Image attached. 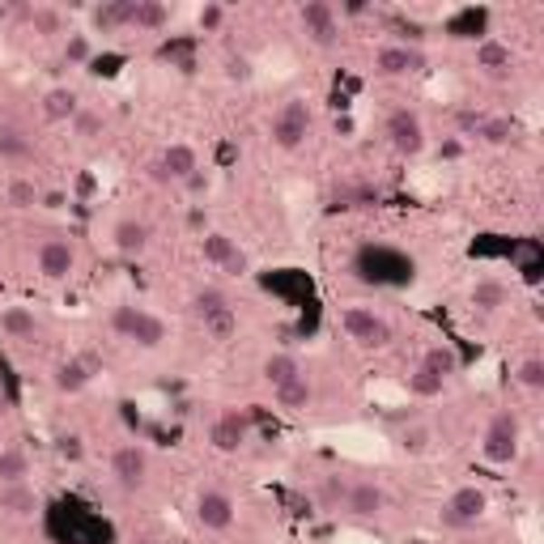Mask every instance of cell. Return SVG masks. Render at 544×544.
I'll use <instances>...</instances> for the list:
<instances>
[{
  "label": "cell",
  "instance_id": "cell-1",
  "mask_svg": "<svg viewBox=\"0 0 544 544\" xmlns=\"http://www.w3.org/2000/svg\"><path fill=\"white\" fill-rule=\"evenodd\" d=\"M307 132H310V102L307 98H290L277 115H272V145L293 154L307 145Z\"/></svg>",
  "mask_w": 544,
  "mask_h": 544
},
{
  "label": "cell",
  "instance_id": "cell-2",
  "mask_svg": "<svg viewBox=\"0 0 544 544\" xmlns=\"http://www.w3.org/2000/svg\"><path fill=\"white\" fill-rule=\"evenodd\" d=\"M485 511H489V493H485V489L460 485L447 502H443L438 519H443V528H472V523L485 519Z\"/></svg>",
  "mask_w": 544,
  "mask_h": 544
},
{
  "label": "cell",
  "instance_id": "cell-3",
  "mask_svg": "<svg viewBox=\"0 0 544 544\" xmlns=\"http://www.w3.org/2000/svg\"><path fill=\"white\" fill-rule=\"evenodd\" d=\"M340 328L362 345V349H387L391 345V323L383 315H375L370 307H349L340 315Z\"/></svg>",
  "mask_w": 544,
  "mask_h": 544
},
{
  "label": "cell",
  "instance_id": "cell-4",
  "mask_svg": "<svg viewBox=\"0 0 544 544\" xmlns=\"http://www.w3.org/2000/svg\"><path fill=\"white\" fill-rule=\"evenodd\" d=\"M481 455L489 463H511L519 455V417L515 413H498L489 421L485 443H481Z\"/></svg>",
  "mask_w": 544,
  "mask_h": 544
},
{
  "label": "cell",
  "instance_id": "cell-5",
  "mask_svg": "<svg viewBox=\"0 0 544 544\" xmlns=\"http://www.w3.org/2000/svg\"><path fill=\"white\" fill-rule=\"evenodd\" d=\"M247 438H252V417L238 413V408H225L222 417L209 425V443H213V451H222V455L243 451L247 447Z\"/></svg>",
  "mask_w": 544,
  "mask_h": 544
},
{
  "label": "cell",
  "instance_id": "cell-6",
  "mask_svg": "<svg viewBox=\"0 0 544 544\" xmlns=\"http://www.w3.org/2000/svg\"><path fill=\"white\" fill-rule=\"evenodd\" d=\"M111 476H115V485H119V489L137 493V489L145 485V476H149V455H145V447H140V443H124V447H115Z\"/></svg>",
  "mask_w": 544,
  "mask_h": 544
},
{
  "label": "cell",
  "instance_id": "cell-7",
  "mask_svg": "<svg viewBox=\"0 0 544 544\" xmlns=\"http://www.w3.org/2000/svg\"><path fill=\"white\" fill-rule=\"evenodd\" d=\"M196 519H200L205 531H230L238 519L234 498L222 493V489H200V498H196Z\"/></svg>",
  "mask_w": 544,
  "mask_h": 544
},
{
  "label": "cell",
  "instance_id": "cell-8",
  "mask_svg": "<svg viewBox=\"0 0 544 544\" xmlns=\"http://www.w3.org/2000/svg\"><path fill=\"white\" fill-rule=\"evenodd\" d=\"M387 140H391V149L396 154H421V145H425V128H421V119L408 107H396V111L387 115Z\"/></svg>",
  "mask_w": 544,
  "mask_h": 544
},
{
  "label": "cell",
  "instance_id": "cell-9",
  "mask_svg": "<svg viewBox=\"0 0 544 544\" xmlns=\"http://www.w3.org/2000/svg\"><path fill=\"white\" fill-rule=\"evenodd\" d=\"M298 17H302L307 34L320 43V47H336V39H340V26H336V9L328 5V0H307V5L298 9Z\"/></svg>",
  "mask_w": 544,
  "mask_h": 544
},
{
  "label": "cell",
  "instance_id": "cell-10",
  "mask_svg": "<svg viewBox=\"0 0 544 544\" xmlns=\"http://www.w3.org/2000/svg\"><path fill=\"white\" fill-rule=\"evenodd\" d=\"M425 69V56L417 47H405V43H391V47H378L375 52V72L378 77H408V72Z\"/></svg>",
  "mask_w": 544,
  "mask_h": 544
},
{
  "label": "cell",
  "instance_id": "cell-11",
  "mask_svg": "<svg viewBox=\"0 0 544 544\" xmlns=\"http://www.w3.org/2000/svg\"><path fill=\"white\" fill-rule=\"evenodd\" d=\"M72 264H77V252H72L69 238H47L39 247V272L47 281H64L72 272Z\"/></svg>",
  "mask_w": 544,
  "mask_h": 544
},
{
  "label": "cell",
  "instance_id": "cell-12",
  "mask_svg": "<svg viewBox=\"0 0 544 544\" xmlns=\"http://www.w3.org/2000/svg\"><path fill=\"white\" fill-rule=\"evenodd\" d=\"M383 506H387V493H383L375 481H353L349 493H345V511H349L353 519H375Z\"/></svg>",
  "mask_w": 544,
  "mask_h": 544
},
{
  "label": "cell",
  "instance_id": "cell-13",
  "mask_svg": "<svg viewBox=\"0 0 544 544\" xmlns=\"http://www.w3.org/2000/svg\"><path fill=\"white\" fill-rule=\"evenodd\" d=\"M111 243H115V252L119 255L137 260V255H145V247H149V225L137 222V217H124V222H115Z\"/></svg>",
  "mask_w": 544,
  "mask_h": 544
},
{
  "label": "cell",
  "instance_id": "cell-14",
  "mask_svg": "<svg viewBox=\"0 0 544 544\" xmlns=\"http://www.w3.org/2000/svg\"><path fill=\"white\" fill-rule=\"evenodd\" d=\"M511 64H515V56H511V47H506V43H498V39H481V43H476V69H485L489 77H506Z\"/></svg>",
  "mask_w": 544,
  "mask_h": 544
},
{
  "label": "cell",
  "instance_id": "cell-15",
  "mask_svg": "<svg viewBox=\"0 0 544 544\" xmlns=\"http://www.w3.org/2000/svg\"><path fill=\"white\" fill-rule=\"evenodd\" d=\"M0 511H9L14 519H26L39 511V493L26 485V481H17V485H0Z\"/></svg>",
  "mask_w": 544,
  "mask_h": 544
},
{
  "label": "cell",
  "instance_id": "cell-16",
  "mask_svg": "<svg viewBox=\"0 0 544 544\" xmlns=\"http://www.w3.org/2000/svg\"><path fill=\"white\" fill-rule=\"evenodd\" d=\"M77 111H81V102H77V94H72L69 85H56V90H47V94H43V119L64 124V119H72Z\"/></svg>",
  "mask_w": 544,
  "mask_h": 544
},
{
  "label": "cell",
  "instance_id": "cell-17",
  "mask_svg": "<svg viewBox=\"0 0 544 544\" xmlns=\"http://www.w3.org/2000/svg\"><path fill=\"white\" fill-rule=\"evenodd\" d=\"M157 162H162V167L170 170V179H175V183L192 179L196 170H200V162H196V149H192V145H167Z\"/></svg>",
  "mask_w": 544,
  "mask_h": 544
},
{
  "label": "cell",
  "instance_id": "cell-18",
  "mask_svg": "<svg viewBox=\"0 0 544 544\" xmlns=\"http://www.w3.org/2000/svg\"><path fill=\"white\" fill-rule=\"evenodd\" d=\"M94 378V362L90 358H69V362H60L56 366V391H81L85 383Z\"/></svg>",
  "mask_w": 544,
  "mask_h": 544
},
{
  "label": "cell",
  "instance_id": "cell-19",
  "mask_svg": "<svg viewBox=\"0 0 544 544\" xmlns=\"http://www.w3.org/2000/svg\"><path fill=\"white\" fill-rule=\"evenodd\" d=\"M272 396H277V408H285V413H302V408L310 405V396H315V391H310L307 375H298V378H290V383H281Z\"/></svg>",
  "mask_w": 544,
  "mask_h": 544
},
{
  "label": "cell",
  "instance_id": "cell-20",
  "mask_svg": "<svg viewBox=\"0 0 544 544\" xmlns=\"http://www.w3.org/2000/svg\"><path fill=\"white\" fill-rule=\"evenodd\" d=\"M170 22V9L162 5V0H132V22L128 26H137V30H162Z\"/></svg>",
  "mask_w": 544,
  "mask_h": 544
},
{
  "label": "cell",
  "instance_id": "cell-21",
  "mask_svg": "<svg viewBox=\"0 0 544 544\" xmlns=\"http://www.w3.org/2000/svg\"><path fill=\"white\" fill-rule=\"evenodd\" d=\"M234 252H238V243L230 234H222V230H209V234L200 238V255H205V264H213V268H225Z\"/></svg>",
  "mask_w": 544,
  "mask_h": 544
},
{
  "label": "cell",
  "instance_id": "cell-22",
  "mask_svg": "<svg viewBox=\"0 0 544 544\" xmlns=\"http://www.w3.org/2000/svg\"><path fill=\"white\" fill-rule=\"evenodd\" d=\"M0 328L14 336V340H30V336L39 332V320H34V310H26V307H5L0 310Z\"/></svg>",
  "mask_w": 544,
  "mask_h": 544
},
{
  "label": "cell",
  "instance_id": "cell-23",
  "mask_svg": "<svg viewBox=\"0 0 544 544\" xmlns=\"http://www.w3.org/2000/svg\"><path fill=\"white\" fill-rule=\"evenodd\" d=\"M128 340H137L140 349H157V345L167 340V323L157 320V315H149V310H140L137 328H132V336H128Z\"/></svg>",
  "mask_w": 544,
  "mask_h": 544
},
{
  "label": "cell",
  "instance_id": "cell-24",
  "mask_svg": "<svg viewBox=\"0 0 544 544\" xmlns=\"http://www.w3.org/2000/svg\"><path fill=\"white\" fill-rule=\"evenodd\" d=\"M302 375V362L293 358V353H272L264 362V378H268V387L277 391L281 383H290V378H298Z\"/></svg>",
  "mask_w": 544,
  "mask_h": 544
},
{
  "label": "cell",
  "instance_id": "cell-25",
  "mask_svg": "<svg viewBox=\"0 0 544 544\" xmlns=\"http://www.w3.org/2000/svg\"><path fill=\"white\" fill-rule=\"evenodd\" d=\"M30 476V455L22 447H5L0 451V485H17Z\"/></svg>",
  "mask_w": 544,
  "mask_h": 544
},
{
  "label": "cell",
  "instance_id": "cell-26",
  "mask_svg": "<svg viewBox=\"0 0 544 544\" xmlns=\"http://www.w3.org/2000/svg\"><path fill=\"white\" fill-rule=\"evenodd\" d=\"M421 370H430L434 378L447 383V378L460 370V358H455V349H447V345H434V349H425V358H421Z\"/></svg>",
  "mask_w": 544,
  "mask_h": 544
},
{
  "label": "cell",
  "instance_id": "cell-27",
  "mask_svg": "<svg viewBox=\"0 0 544 544\" xmlns=\"http://www.w3.org/2000/svg\"><path fill=\"white\" fill-rule=\"evenodd\" d=\"M94 22L98 30H119L132 22V0H107V5H98L94 9Z\"/></svg>",
  "mask_w": 544,
  "mask_h": 544
},
{
  "label": "cell",
  "instance_id": "cell-28",
  "mask_svg": "<svg viewBox=\"0 0 544 544\" xmlns=\"http://www.w3.org/2000/svg\"><path fill=\"white\" fill-rule=\"evenodd\" d=\"M345 493H349V481H340V476H323L320 485H315V502L323 511H340L345 506Z\"/></svg>",
  "mask_w": 544,
  "mask_h": 544
},
{
  "label": "cell",
  "instance_id": "cell-29",
  "mask_svg": "<svg viewBox=\"0 0 544 544\" xmlns=\"http://www.w3.org/2000/svg\"><path fill=\"white\" fill-rule=\"evenodd\" d=\"M205 332L213 336V340H230V336L238 332V315H234V307H222V310H213V315H205Z\"/></svg>",
  "mask_w": 544,
  "mask_h": 544
},
{
  "label": "cell",
  "instance_id": "cell-30",
  "mask_svg": "<svg viewBox=\"0 0 544 544\" xmlns=\"http://www.w3.org/2000/svg\"><path fill=\"white\" fill-rule=\"evenodd\" d=\"M506 302V285L502 281H476L472 285V307H481V310H498Z\"/></svg>",
  "mask_w": 544,
  "mask_h": 544
},
{
  "label": "cell",
  "instance_id": "cell-31",
  "mask_svg": "<svg viewBox=\"0 0 544 544\" xmlns=\"http://www.w3.org/2000/svg\"><path fill=\"white\" fill-rule=\"evenodd\" d=\"M400 447H405L408 455H425V451L434 447L430 425H408V430H400Z\"/></svg>",
  "mask_w": 544,
  "mask_h": 544
},
{
  "label": "cell",
  "instance_id": "cell-32",
  "mask_svg": "<svg viewBox=\"0 0 544 544\" xmlns=\"http://www.w3.org/2000/svg\"><path fill=\"white\" fill-rule=\"evenodd\" d=\"M511 132H515V128H511V119H481V124L472 128V137H481L485 145H506V140H511Z\"/></svg>",
  "mask_w": 544,
  "mask_h": 544
},
{
  "label": "cell",
  "instance_id": "cell-33",
  "mask_svg": "<svg viewBox=\"0 0 544 544\" xmlns=\"http://www.w3.org/2000/svg\"><path fill=\"white\" fill-rule=\"evenodd\" d=\"M515 378H519V387L523 391H544V362L540 358H523L519 370H515Z\"/></svg>",
  "mask_w": 544,
  "mask_h": 544
},
{
  "label": "cell",
  "instance_id": "cell-34",
  "mask_svg": "<svg viewBox=\"0 0 544 544\" xmlns=\"http://www.w3.org/2000/svg\"><path fill=\"white\" fill-rule=\"evenodd\" d=\"M443 387H447V383H443V378H434L430 370H417V375L408 378V391H413L417 400H434V396H443Z\"/></svg>",
  "mask_w": 544,
  "mask_h": 544
},
{
  "label": "cell",
  "instance_id": "cell-35",
  "mask_svg": "<svg viewBox=\"0 0 544 544\" xmlns=\"http://www.w3.org/2000/svg\"><path fill=\"white\" fill-rule=\"evenodd\" d=\"M69 124H72V132H77L81 140H90V137H98V132H102V115H98V111H85V107H81V111L69 119Z\"/></svg>",
  "mask_w": 544,
  "mask_h": 544
},
{
  "label": "cell",
  "instance_id": "cell-36",
  "mask_svg": "<svg viewBox=\"0 0 544 544\" xmlns=\"http://www.w3.org/2000/svg\"><path fill=\"white\" fill-rule=\"evenodd\" d=\"M34 200H39V187H34L30 179H14V183H9V205H14V209H30Z\"/></svg>",
  "mask_w": 544,
  "mask_h": 544
},
{
  "label": "cell",
  "instance_id": "cell-37",
  "mask_svg": "<svg viewBox=\"0 0 544 544\" xmlns=\"http://www.w3.org/2000/svg\"><path fill=\"white\" fill-rule=\"evenodd\" d=\"M137 315H140V307H115L111 310V332L115 336H132V328H137Z\"/></svg>",
  "mask_w": 544,
  "mask_h": 544
},
{
  "label": "cell",
  "instance_id": "cell-38",
  "mask_svg": "<svg viewBox=\"0 0 544 544\" xmlns=\"http://www.w3.org/2000/svg\"><path fill=\"white\" fill-rule=\"evenodd\" d=\"M222 307H230L222 290H200V293H196V315H200V320L213 315V310H222Z\"/></svg>",
  "mask_w": 544,
  "mask_h": 544
},
{
  "label": "cell",
  "instance_id": "cell-39",
  "mask_svg": "<svg viewBox=\"0 0 544 544\" xmlns=\"http://www.w3.org/2000/svg\"><path fill=\"white\" fill-rule=\"evenodd\" d=\"M222 22H225V9L222 5H205V9H200V14H196V26L205 30V34H213V30H222Z\"/></svg>",
  "mask_w": 544,
  "mask_h": 544
},
{
  "label": "cell",
  "instance_id": "cell-40",
  "mask_svg": "<svg viewBox=\"0 0 544 544\" xmlns=\"http://www.w3.org/2000/svg\"><path fill=\"white\" fill-rule=\"evenodd\" d=\"M0 154L5 157H26L30 154V140L22 132H0Z\"/></svg>",
  "mask_w": 544,
  "mask_h": 544
},
{
  "label": "cell",
  "instance_id": "cell-41",
  "mask_svg": "<svg viewBox=\"0 0 544 544\" xmlns=\"http://www.w3.org/2000/svg\"><path fill=\"white\" fill-rule=\"evenodd\" d=\"M30 26L39 30V34H60V14L56 9H34V14H30Z\"/></svg>",
  "mask_w": 544,
  "mask_h": 544
},
{
  "label": "cell",
  "instance_id": "cell-42",
  "mask_svg": "<svg viewBox=\"0 0 544 544\" xmlns=\"http://www.w3.org/2000/svg\"><path fill=\"white\" fill-rule=\"evenodd\" d=\"M225 77H230V81H247V77H252V60H247V56H230V60H225Z\"/></svg>",
  "mask_w": 544,
  "mask_h": 544
},
{
  "label": "cell",
  "instance_id": "cell-43",
  "mask_svg": "<svg viewBox=\"0 0 544 544\" xmlns=\"http://www.w3.org/2000/svg\"><path fill=\"white\" fill-rule=\"evenodd\" d=\"M64 56H69L72 64H81V60L90 56V43H85L81 34H72V39H69V47H64Z\"/></svg>",
  "mask_w": 544,
  "mask_h": 544
},
{
  "label": "cell",
  "instance_id": "cell-44",
  "mask_svg": "<svg viewBox=\"0 0 544 544\" xmlns=\"http://www.w3.org/2000/svg\"><path fill=\"white\" fill-rule=\"evenodd\" d=\"M247 268H252V260H247L243 252H234L230 255V264H225V272H230V277H247Z\"/></svg>",
  "mask_w": 544,
  "mask_h": 544
},
{
  "label": "cell",
  "instance_id": "cell-45",
  "mask_svg": "<svg viewBox=\"0 0 544 544\" xmlns=\"http://www.w3.org/2000/svg\"><path fill=\"white\" fill-rule=\"evenodd\" d=\"M183 183H187V187H192V192L200 196V192H205V187H209V175H205V170H196L192 179H183Z\"/></svg>",
  "mask_w": 544,
  "mask_h": 544
},
{
  "label": "cell",
  "instance_id": "cell-46",
  "mask_svg": "<svg viewBox=\"0 0 544 544\" xmlns=\"http://www.w3.org/2000/svg\"><path fill=\"white\" fill-rule=\"evenodd\" d=\"M149 179H154V183H175V179H170V170L162 167V162H154V167H149Z\"/></svg>",
  "mask_w": 544,
  "mask_h": 544
},
{
  "label": "cell",
  "instance_id": "cell-47",
  "mask_svg": "<svg viewBox=\"0 0 544 544\" xmlns=\"http://www.w3.org/2000/svg\"><path fill=\"white\" fill-rule=\"evenodd\" d=\"M345 14H349V17H362L366 5H362V0H349V5H345Z\"/></svg>",
  "mask_w": 544,
  "mask_h": 544
},
{
  "label": "cell",
  "instance_id": "cell-48",
  "mask_svg": "<svg viewBox=\"0 0 544 544\" xmlns=\"http://www.w3.org/2000/svg\"><path fill=\"white\" fill-rule=\"evenodd\" d=\"M60 451H64V455H77L81 447H77V438H64V443H60Z\"/></svg>",
  "mask_w": 544,
  "mask_h": 544
},
{
  "label": "cell",
  "instance_id": "cell-49",
  "mask_svg": "<svg viewBox=\"0 0 544 544\" xmlns=\"http://www.w3.org/2000/svg\"><path fill=\"white\" fill-rule=\"evenodd\" d=\"M140 544H154V540H140Z\"/></svg>",
  "mask_w": 544,
  "mask_h": 544
}]
</instances>
